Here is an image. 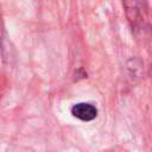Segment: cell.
Here are the masks:
<instances>
[{"label": "cell", "instance_id": "1", "mask_svg": "<svg viewBox=\"0 0 152 152\" xmlns=\"http://www.w3.org/2000/svg\"><path fill=\"white\" fill-rule=\"evenodd\" d=\"M71 113L75 118L82 121H91L97 115V109L90 103H77L71 108Z\"/></svg>", "mask_w": 152, "mask_h": 152}]
</instances>
